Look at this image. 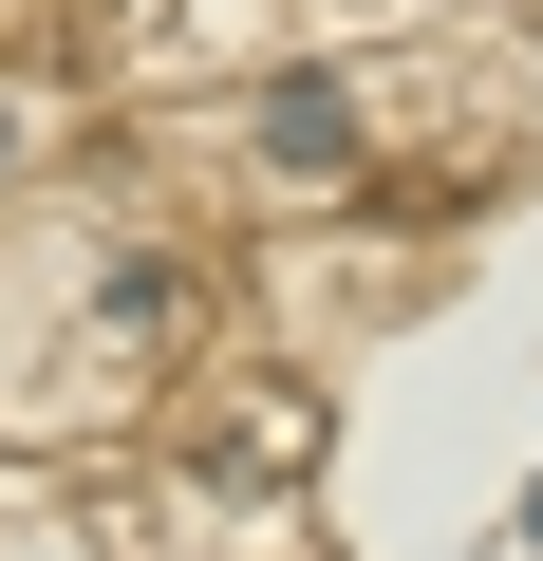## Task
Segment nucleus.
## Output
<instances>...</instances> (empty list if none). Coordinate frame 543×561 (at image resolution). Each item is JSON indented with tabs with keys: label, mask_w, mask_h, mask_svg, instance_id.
I'll return each instance as SVG.
<instances>
[{
	"label": "nucleus",
	"mask_w": 543,
	"mask_h": 561,
	"mask_svg": "<svg viewBox=\"0 0 543 561\" xmlns=\"http://www.w3.org/2000/svg\"><path fill=\"white\" fill-rule=\"evenodd\" d=\"M262 150H282V169H338V150H357V113H338V76H282V113H262Z\"/></svg>",
	"instance_id": "obj_1"
},
{
	"label": "nucleus",
	"mask_w": 543,
	"mask_h": 561,
	"mask_svg": "<svg viewBox=\"0 0 543 561\" xmlns=\"http://www.w3.org/2000/svg\"><path fill=\"white\" fill-rule=\"evenodd\" d=\"M524 542H543V486H524Z\"/></svg>",
	"instance_id": "obj_2"
}]
</instances>
